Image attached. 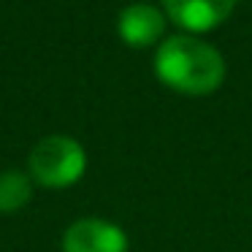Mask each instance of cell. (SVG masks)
Returning <instances> with one entry per match:
<instances>
[{
	"label": "cell",
	"mask_w": 252,
	"mask_h": 252,
	"mask_svg": "<svg viewBox=\"0 0 252 252\" xmlns=\"http://www.w3.org/2000/svg\"><path fill=\"white\" fill-rule=\"evenodd\" d=\"M155 73L171 90L185 95H206L222 84L225 60L212 44L192 35H174L163 41L155 55Z\"/></svg>",
	"instance_id": "6da1fadb"
},
{
	"label": "cell",
	"mask_w": 252,
	"mask_h": 252,
	"mask_svg": "<svg viewBox=\"0 0 252 252\" xmlns=\"http://www.w3.org/2000/svg\"><path fill=\"white\" fill-rule=\"evenodd\" d=\"M30 176L44 187H71L87 168L82 144L71 136H46L30 152Z\"/></svg>",
	"instance_id": "7a4b0ae2"
},
{
	"label": "cell",
	"mask_w": 252,
	"mask_h": 252,
	"mask_svg": "<svg viewBox=\"0 0 252 252\" xmlns=\"http://www.w3.org/2000/svg\"><path fill=\"white\" fill-rule=\"evenodd\" d=\"M63 252H127V236L109 220H76L63 236Z\"/></svg>",
	"instance_id": "3957f363"
},
{
	"label": "cell",
	"mask_w": 252,
	"mask_h": 252,
	"mask_svg": "<svg viewBox=\"0 0 252 252\" xmlns=\"http://www.w3.org/2000/svg\"><path fill=\"white\" fill-rule=\"evenodd\" d=\"M171 22L192 33H203L222 25L236 8V0H163Z\"/></svg>",
	"instance_id": "277c9868"
},
{
	"label": "cell",
	"mask_w": 252,
	"mask_h": 252,
	"mask_svg": "<svg viewBox=\"0 0 252 252\" xmlns=\"http://www.w3.org/2000/svg\"><path fill=\"white\" fill-rule=\"evenodd\" d=\"M120 35L125 44L130 46H149L163 35L165 30V17L160 8L149 6V3H133L120 14Z\"/></svg>",
	"instance_id": "5b68a950"
},
{
	"label": "cell",
	"mask_w": 252,
	"mask_h": 252,
	"mask_svg": "<svg viewBox=\"0 0 252 252\" xmlns=\"http://www.w3.org/2000/svg\"><path fill=\"white\" fill-rule=\"evenodd\" d=\"M30 176L22 171H0V212H17L30 201Z\"/></svg>",
	"instance_id": "8992f818"
}]
</instances>
